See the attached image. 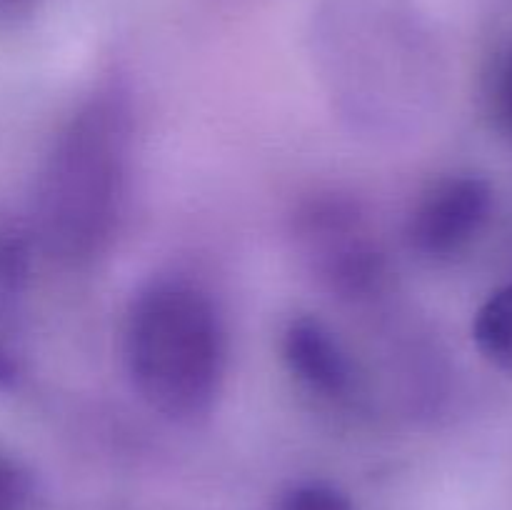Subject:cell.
<instances>
[{
    "mask_svg": "<svg viewBox=\"0 0 512 510\" xmlns=\"http://www.w3.org/2000/svg\"><path fill=\"white\" fill-rule=\"evenodd\" d=\"M495 108H498L505 130L512 135V50L500 65L498 83H495Z\"/></svg>",
    "mask_w": 512,
    "mask_h": 510,
    "instance_id": "cell-10",
    "label": "cell"
},
{
    "mask_svg": "<svg viewBox=\"0 0 512 510\" xmlns=\"http://www.w3.org/2000/svg\"><path fill=\"white\" fill-rule=\"evenodd\" d=\"M20 380V363L0 340V390H13Z\"/></svg>",
    "mask_w": 512,
    "mask_h": 510,
    "instance_id": "cell-11",
    "label": "cell"
},
{
    "mask_svg": "<svg viewBox=\"0 0 512 510\" xmlns=\"http://www.w3.org/2000/svg\"><path fill=\"white\" fill-rule=\"evenodd\" d=\"M490 185L478 175H448L430 185L408 220V243L425 258H450L468 248L488 223Z\"/></svg>",
    "mask_w": 512,
    "mask_h": 510,
    "instance_id": "cell-4",
    "label": "cell"
},
{
    "mask_svg": "<svg viewBox=\"0 0 512 510\" xmlns=\"http://www.w3.org/2000/svg\"><path fill=\"white\" fill-rule=\"evenodd\" d=\"M33 230L20 223H0V323L20 310L33 275Z\"/></svg>",
    "mask_w": 512,
    "mask_h": 510,
    "instance_id": "cell-6",
    "label": "cell"
},
{
    "mask_svg": "<svg viewBox=\"0 0 512 510\" xmlns=\"http://www.w3.org/2000/svg\"><path fill=\"white\" fill-rule=\"evenodd\" d=\"M278 510H355L353 500L340 488L320 480L293 485L280 498Z\"/></svg>",
    "mask_w": 512,
    "mask_h": 510,
    "instance_id": "cell-9",
    "label": "cell"
},
{
    "mask_svg": "<svg viewBox=\"0 0 512 510\" xmlns=\"http://www.w3.org/2000/svg\"><path fill=\"white\" fill-rule=\"evenodd\" d=\"M293 238L308 273L340 300H370L385 288L388 260L358 203L343 195L305 200Z\"/></svg>",
    "mask_w": 512,
    "mask_h": 510,
    "instance_id": "cell-3",
    "label": "cell"
},
{
    "mask_svg": "<svg viewBox=\"0 0 512 510\" xmlns=\"http://www.w3.org/2000/svg\"><path fill=\"white\" fill-rule=\"evenodd\" d=\"M133 110L118 85L100 88L55 138L35 190L33 238L50 258L90 265L118 238L128 208Z\"/></svg>",
    "mask_w": 512,
    "mask_h": 510,
    "instance_id": "cell-1",
    "label": "cell"
},
{
    "mask_svg": "<svg viewBox=\"0 0 512 510\" xmlns=\"http://www.w3.org/2000/svg\"><path fill=\"white\" fill-rule=\"evenodd\" d=\"M30 3H33V0H0V10H20Z\"/></svg>",
    "mask_w": 512,
    "mask_h": 510,
    "instance_id": "cell-12",
    "label": "cell"
},
{
    "mask_svg": "<svg viewBox=\"0 0 512 510\" xmlns=\"http://www.w3.org/2000/svg\"><path fill=\"white\" fill-rule=\"evenodd\" d=\"M280 353L288 373L320 400L343 403L353 395V360L323 320L310 315L290 320L280 338Z\"/></svg>",
    "mask_w": 512,
    "mask_h": 510,
    "instance_id": "cell-5",
    "label": "cell"
},
{
    "mask_svg": "<svg viewBox=\"0 0 512 510\" xmlns=\"http://www.w3.org/2000/svg\"><path fill=\"white\" fill-rule=\"evenodd\" d=\"M125 373L138 398L175 425H200L218 408L228 333L198 283L155 278L133 295L123 325Z\"/></svg>",
    "mask_w": 512,
    "mask_h": 510,
    "instance_id": "cell-2",
    "label": "cell"
},
{
    "mask_svg": "<svg viewBox=\"0 0 512 510\" xmlns=\"http://www.w3.org/2000/svg\"><path fill=\"white\" fill-rule=\"evenodd\" d=\"M0 510H38L33 473L5 450H0Z\"/></svg>",
    "mask_w": 512,
    "mask_h": 510,
    "instance_id": "cell-8",
    "label": "cell"
},
{
    "mask_svg": "<svg viewBox=\"0 0 512 510\" xmlns=\"http://www.w3.org/2000/svg\"><path fill=\"white\" fill-rule=\"evenodd\" d=\"M473 338L485 360L512 373V283L495 290L473 323Z\"/></svg>",
    "mask_w": 512,
    "mask_h": 510,
    "instance_id": "cell-7",
    "label": "cell"
}]
</instances>
